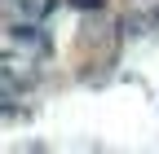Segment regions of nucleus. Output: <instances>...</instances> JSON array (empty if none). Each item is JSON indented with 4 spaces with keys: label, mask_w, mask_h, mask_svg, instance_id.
<instances>
[{
    "label": "nucleus",
    "mask_w": 159,
    "mask_h": 154,
    "mask_svg": "<svg viewBox=\"0 0 159 154\" xmlns=\"http://www.w3.org/2000/svg\"><path fill=\"white\" fill-rule=\"evenodd\" d=\"M80 5H102V0H80Z\"/></svg>",
    "instance_id": "1"
}]
</instances>
